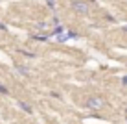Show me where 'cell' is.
Here are the masks:
<instances>
[{
    "mask_svg": "<svg viewBox=\"0 0 127 124\" xmlns=\"http://www.w3.org/2000/svg\"><path fill=\"white\" fill-rule=\"evenodd\" d=\"M85 106L87 109H92V111H98V109H101L103 106H105V100L101 98V96H98V95H92V96H89V98L85 100Z\"/></svg>",
    "mask_w": 127,
    "mask_h": 124,
    "instance_id": "1",
    "label": "cell"
},
{
    "mask_svg": "<svg viewBox=\"0 0 127 124\" xmlns=\"http://www.w3.org/2000/svg\"><path fill=\"white\" fill-rule=\"evenodd\" d=\"M70 7L77 13V15H89V4L85 0H72L70 2Z\"/></svg>",
    "mask_w": 127,
    "mask_h": 124,
    "instance_id": "2",
    "label": "cell"
},
{
    "mask_svg": "<svg viewBox=\"0 0 127 124\" xmlns=\"http://www.w3.org/2000/svg\"><path fill=\"white\" fill-rule=\"evenodd\" d=\"M32 39L33 41H41V43H46L48 39H50V35L46 32H37V33H32Z\"/></svg>",
    "mask_w": 127,
    "mask_h": 124,
    "instance_id": "3",
    "label": "cell"
},
{
    "mask_svg": "<svg viewBox=\"0 0 127 124\" xmlns=\"http://www.w3.org/2000/svg\"><path fill=\"white\" fill-rule=\"evenodd\" d=\"M17 106H19V108L22 109L24 113H28V115H32V113H33V108L28 104V102H24V100H19V102H17Z\"/></svg>",
    "mask_w": 127,
    "mask_h": 124,
    "instance_id": "4",
    "label": "cell"
},
{
    "mask_svg": "<svg viewBox=\"0 0 127 124\" xmlns=\"http://www.w3.org/2000/svg\"><path fill=\"white\" fill-rule=\"evenodd\" d=\"M15 70L20 74V76H30V69H28V65H17Z\"/></svg>",
    "mask_w": 127,
    "mask_h": 124,
    "instance_id": "5",
    "label": "cell"
},
{
    "mask_svg": "<svg viewBox=\"0 0 127 124\" xmlns=\"http://www.w3.org/2000/svg\"><path fill=\"white\" fill-rule=\"evenodd\" d=\"M19 54L24 56V57H28V59H37V54H35V52H32V50H24V48H20Z\"/></svg>",
    "mask_w": 127,
    "mask_h": 124,
    "instance_id": "6",
    "label": "cell"
},
{
    "mask_svg": "<svg viewBox=\"0 0 127 124\" xmlns=\"http://www.w3.org/2000/svg\"><path fill=\"white\" fill-rule=\"evenodd\" d=\"M0 95H2V96H7V95H9V89H7L6 85H2V83H0Z\"/></svg>",
    "mask_w": 127,
    "mask_h": 124,
    "instance_id": "7",
    "label": "cell"
},
{
    "mask_svg": "<svg viewBox=\"0 0 127 124\" xmlns=\"http://www.w3.org/2000/svg\"><path fill=\"white\" fill-rule=\"evenodd\" d=\"M50 96H52V98H55V100H63L61 93H57V91H50Z\"/></svg>",
    "mask_w": 127,
    "mask_h": 124,
    "instance_id": "8",
    "label": "cell"
},
{
    "mask_svg": "<svg viewBox=\"0 0 127 124\" xmlns=\"http://www.w3.org/2000/svg\"><path fill=\"white\" fill-rule=\"evenodd\" d=\"M44 28H46V22H39V24H37V30H41V32H42Z\"/></svg>",
    "mask_w": 127,
    "mask_h": 124,
    "instance_id": "9",
    "label": "cell"
},
{
    "mask_svg": "<svg viewBox=\"0 0 127 124\" xmlns=\"http://www.w3.org/2000/svg\"><path fill=\"white\" fill-rule=\"evenodd\" d=\"M105 19H107L109 22H116V19H114V17H111V15H105Z\"/></svg>",
    "mask_w": 127,
    "mask_h": 124,
    "instance_id": "10",
    "label": "cell"
},
{
    "mask_svg": "<svg viewBox=\"0 0 127 124\" xmlns=\"http://www.w3.org/2000/svg\"><path fill=\"white\" fill-rule=\"evenodd\" d=\"M0 32H4V33L7 32V26H6V24H2V22H0Z\"/></svg>",
    "mask_w": 127,
    "mask_h": 124,
    "instance_id": "11",
    "label": "cell"
},
{
    "mask_svg": "<svg viewBox=\"0 0 127 124\" xmlns=\"http://www.w3.org/2000/svg\"><path fill=\"white\" fill-rule=\"evenodd\" d=\"M122 85H125V87H127V76L122 78Z\"/></svg>",
    "mask_w": 127,
    "mask_h": 124,
    "instance_id": "12",
    "label": "cell"
},
{
    "mask_svg": "<svg viewBox=\"0 0 127 124\" xmlns=\"http://www.w3.org/2000/svg\"><path fill=\"white\" fill-rule=\"evenodd\" d=\"M124 32H125V33H127V26H124Z\"/></svg>",
    "mask_w": 127,
    "mask_h": 124,
    "instance_id": "13",
    "label": "cell"
},
{
    "mask_svg": "<svg viewBox=\"0 0 127 124\" xmlns=\"http://www.w3.org/2000/svg\"><path fill=\"white\" fill-rule=\"evenodd\" d=\"M124 111H125V115H127V108H125V109H124Z\"/></svg>",
    "mask_w": 127,
    "mask_h": 124,
    "instance_id": "14",
    "label": "cell"
},
{
    "mask_svg": "<svg viewBox=\"0 0 127 124\" xmlns=\"http://www.w3.org/2000/svg\"><path fill=\"white\" fill-rule=\"evenodd\" d=\"M90 2H98V0H90Z\"/></svg>",
    "mask_w": 127,
    "mask_h": 124,
    "instance_id": "15",
    "label": "cell"
},
{
    "mask_svg": "<svg viewBox=\"0 0 127 124\" xmlns=\"http://www.w3.org/2000/svg\"><path fill=\"white\" fill-rule=\"evenodd\" d=\"M125 122H127V115H125Z\"/></svg>",
    "mask_w": 127,
    "mask_h": 124,
    "instance_id": "16",
    "label": "cell"
}]
</instances>
